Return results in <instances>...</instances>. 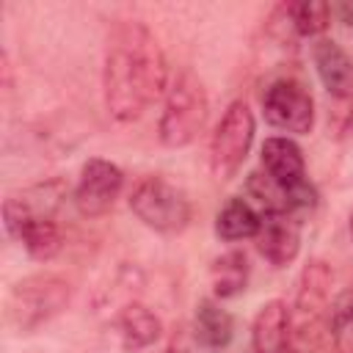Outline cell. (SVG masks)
Instances as JSON below:
<instances>
[{
    "label": "cell",
    "instance_id": "21",
    "mask_svg": "<svg viewBox=\"0 0 353 353\" xmlns=\"http://www.w3.org/2000/svg\"><path fill=\"white\" fill-rule=\"evenodd\" d=\"M347 132H350V138H353V113H350V121H347Z\"/></svg>",
    "mask_w": 353,
    "mask_h": 353
},
{
    "label": "cell",
    "instance_id": "6",
    "mask_svg": "<svg viewBox=\"0 0 353 353\" xmlns=\"http://www.w3.org/2000/svg\"><path fill=\"white\" fill-rule=\"evenodd\" d=\"M254 132H256V121L251 108L243 99H234L223 110L210 141V171L218 182H226L240 171V165L251 152Z\"/></svg>",
    "mask_w": 353,
    "mask_h": 353
},
{
    "label": "cell",
    "instance_id": "10",
    "mask_svg": "<svg viewBox=\"0 0 353 353\" xmlns=\"http://www.w3.org/2000/svg\"><path fill=\"white\" fill-rule=\"evenodd\" d=\"M3 223L6 232L19 240L22 248L39 262H50L63 248V232L50 215H28L14 204L3 201Z\"/></svg>",
    "mask_w": 353,
    "mask_h": 353
},
{
    "label": "cell",
    "instance_id": "19",
    "mask_svg": "<svg viewBox=\"0 0 353 353\" xmlns=\"http://www.w3.org/2000/svg\"><path fill=\"white\" fill-rule=\"evenodd\" d=\"M331 14H336V17H339V22H342L347 30H353V0L336 3V6L331 8Z\"/></svg>",
    "mask_w": 353,
    "mask_h": 353
},
{
    "label": "cell",
    "instance_id": "2",
    "mask_svg": "<svg viewBox=\"0 0 353 353\" xmlns=\"http://www.w3.org/2000/svg\"><path fill=\"white\" fill-rule=\"evenodd\" d=\"M207 116H210V97L204 83L190 69H182L165 91L163 113L157 121L160 143L168 149H182L193 143L204 130Z\"/></svg>",
    "mask_w": 353,
    "mask_h": 353
},
{
    "label": "cell",
    "instance_id": "7",
    "mask_svg": "<svg viewBox=\"0 0 353 353\" xmlns=\"http://www.w3.org/2000/svg\"><path fill=\"white\" fill-rule=\"evenodd\" d=\"M262 171L284 188L292 212L312 210L317 204V190L306 176V160L301 146L287 135L265 138L262 143Z\"/></svg>",
    "mask_w": 353,
    "mask_h": 353
},
{
    "label": "cell",
    "instance_id": "17",
    "mask_svg": "<svg viewBox=\"0 0 353 353\" xmlns=\"http://www.w3.org/2000/svg\"><path fill=\"white\" fill-rule=\"evenodd\" d=\"M259 226H262V212H256L245 199H229L215 215V234L226 243L256 237Z\"/></svg>",
    "mask_w": 353,
    "mask_h": 353
},
{
    "label": "cell",
    "instance_id": "5",
    "mask_svg": "<svg viewBox=\"0 0 353 353\" xmlns=\"http://www.w3.org/2000/svg\"><path fill=\"white\" fill-rule=\"evenodd\" d=\"M130 210L135 212V218L143 226H149L160 234L182 232L193 218V207H190V199L185 196V190L171 185L163 176L141 179L130 196Z\"/></svg>",
    "mask_w": 353,
    "mask_h": 353
},
{
    "label": "cell",
    "instance_id": "12",
    "mask_svg": "<svg viewBox=\"0 0 353 353\" xmlns=\"http://www.w3.org/2000/svg\"><path fill=\"white\" fill-rule=\"evenodd\" d=\"M254 353H298V342L292 334L290 309L284 301H268L251 325Z\"/></svg>",
    "mask_w": 353,
    "mask_h": 353
},
{
    "label": "cell",
    "instance_id": "8",
    "mask_svg": "<svg viewBox=\"0 0 353 353\" xmlns=\"http://www.w3.org/2000/svg\"><path fill=\"white\" fill-rule=\"evenodd\" d=\"M262 113L270 127L290 135H306L314 127V99L295 77H279L265 88Z\"/></svg>",
    "mask_w": 353,
    "mask_h": 353
},
{
    "label": "cell",
    "instance_id": "13",
    "mask_svg": "<svg viewBox=\"0 0 353 353\" xmlns=\"http://www.w3.org/2000/svg\"><path fill=\"white\" fill-rule=\"evenodd\" d=\"M312 61H314V72H317L323 88L331 97L347 99L353 94V58L342 44L320 36L312 44Z\"/></svg>",
    "mask_w": 353,
    "mask_h": 353
},
{
    "label": "cell",
    "instance_id": "18",
    "mask_svg": "<svg viewBox=\"0 0 353 353\" xmlns=\"http://www.w3.org/2000/svg\"><path fill=\"white\" fill-rule=\"evenodd\" d=\"M210 281L215 298H234L248 284V259L243 251H226L212 259Z\"/></svg>",
    "mask_w": 353,
    "mask_h": 353
},
{
    "label": "cell",
    "instance_id": "3",
    "mask_svg": "<svg viewBox=\"0 0 353 353\" xmlns=\"http://www.w3.org/2000/svg\"><path fill=\"white\" fill-rule=\"evenodd\" d=\"M72 301V284L58 273H33L17 281L6 301L8 323L28 334L58 317Z\"/></svg>",
    "mask_w": 353,
    "mask_h": 353
},
{
    "label": "cell",
    "instance_id": "15",
    "mask_svg": "<svg viewBox=\"0 0 353 353\" xmlns=\"http://www.w3.org/2000/svg\"><path fill=\"white\" fill-rule=\"evenodd\" d=\"M193 336L199 347L210 353H221L234 339V317L215 301H199L193 317Z\"/></svg>",
    "mask_w": 353,
    "mask_h": 353
},
{
    "label": "cell",
    "instance_id": "22",
    "mask_svg": "<svg viewBox=\"0 0 353 353\" xmlns=\"http://www.w3.org/2000/svg\"><path fill=\"white\" fill-rule=\"evenodd\" d=\"M350 234H353V215H350Z\"/></svg>",
    "mask_w": 353,
    "mask_h": 353
},
{
    "label": "cell",
    "instance_id": "4",
    "mask_svg": "<svg viewBox=\"0 0 353 353\" xmlns=\"http://www.w3.org/2000/svg\"><path fill=\"white\" fill-rule=\"evenodd\" d=\"M331 284L334 270L323 259H309L298 276L295 303L290 312L292 334L298 347H314L320 336L328 331V314H331Z\"/></svg>",
    "mask_w": 353,
    "mask_h": 353
},
{
    "label": "cell",
    "instance_id": "9",
    "mask_svg": "<svg viewBox=\"0 0 353 353\" xmlns=\"http://www.w3.org/2000/svg\"><path fill=\"white\" fill-rule=\"evenodd\" d=\"M121 190H124V171L105 157H88L80 168L77 185L72 190V201L80 215L99 218L110 212Z\"/></svg>",
    "mask_w": 353,
    "mask_h": 353
},
{
    "label": "cell",
    "instance_id": "1",
    "mask_svg": "<svg viewBox=\"0 0 353 353\" xmlns=\"http://www.w3.org/2000/svg\"><path fill=\"white\" fill-rule=\"evenodd\" d=\"M168 91V61L157 36L143 22H119L105 47L102 97L110 119L130 124Z\"/></svg>",
    "mask_w": 353,
    "mask_h": 353
},
{
    "label": "cell",
    "instance_id": "11",
    "mask_svg": "<svg viewBox=\"0 0 353 353\" xmlns=\"http://www.w3.org/2000/svg\"><path fill=\"white\" fill-rule=\"evenodd\" d=\"M254 240L270 265L284 268L301 251V221H295L292 212H262V226Z\"/></svg>",
    "mask_w": 353,
    "mask_h": 353
},
{
    "label": "cell",
    "instance_id": "20",
    "mask_svg": "<svg viewBox=\"0 0 353 353\" xmlns=\"http://www.w3.org/2000/svg\"><path fill=\"white\" fill-rule=\"evenodd\" d=\"M165 353H196V347H190V345H185V342H171V345L165 347Z\"/></svg>",
    "mask_w": 353,
    "mask_h": 353
},
{
    "label": "cell",
    "instance_id": "14",
    "mask_svg": "<svg viewBox=\"0 0 353 353\" xmlns=\"http://www.w3.org/2000/svg\"><path fill=\"white\" fill-rule=\"evenodd\" d=\"M331 25V6L317 3V0H303V3H284L273 11L270 28L281 30V39H312L320 36Z\"/></svg>",
    "mask_w": 353,
    "mask_h": 353
},
{
    "label": "cell",
    "instance_id": "16",
    "mask_svg": "<svg viewBox=\"0 0 353 353\" xmlns=\"http://www.w3.org/2000/svg\"><path fill=\"white\" fill-rule=\"evenodd\" d=\"M116 325H119L121 347L127 353H138V350L152 347L160 339V334H163L160 317L149 306H143V303L124 306L121 314H119V320H116Z\"/></svg>",
    "mask_w": 353,
    "mask_h": 353
}]
</instances>
